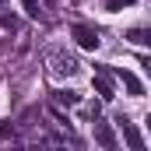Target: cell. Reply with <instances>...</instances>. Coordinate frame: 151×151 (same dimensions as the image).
Wrapping results in <instances>:
<instances>
[{
  "label": "cell",
  "instance_id": "6da1fadb",
  "mask_svg": "<svg viewBox=\"0 0 151 151\" xmlns=\"http://www.w3.org/2000/svg\"><path fill=\"white\" fill-rule=\"evenodd\" d=\"M70 35H74V42L81 46V49H99V32L91 28V25H84V21H77V25H70Z\"/></svg>",
  "mask_w": 151,
  "mask_h": 151
},
{
  "label": "cell",
  "instance_id": "7a4b0ae2",
  "mask_svg": "<svg viewBox=\"0 0 151 151\" xmlns=\"http://www.w3.org/2000/svg\"><path fill=\"white\" fill-rule=\"evenodd\" d=\"M91 84H95V91H99V95H102L106 102H109V99H116L113 77H109V70H106V67H99V70H95V81H91Z\"/></svg>",
  "mask_w": 151,
  "mask_h": 151
},
{
  "label": "cell",
  "instance_id": "3957f363",
  "mask_svg": "<svg viewBox=\"0 0 151 151\" xmlns=\"http://www.w3.org/2000/svg\"><path fill=\"white\" fill-rule=\"evenodd\" d=\"M116 123H119V130H123V137H127V144H130V151H144V137L137 134V127H134L130 119H123V116H119Z\"/></svg>",
  "mask_w": 151,
  "mask_h": 151
},
{
  "label": "cell",
  "instance_id": "277c9868",
  "mask_svg": "<svg viewBox=\"0 0 151 151\" xmlns=\"http://www.w3.org/2000/svg\"><path fill=\"white\" fill-rule=\"evenodd\" d=\"M116 77L123 81V88H127L134 99H141V95H144V84H141V77H137V74H130V70H123V67H119V70H116Z\"/></svg>",
  "mask_w": 151,
  "mask_h": 151
},
{
  "label": "cell",
  "instance_id": "5b68a950",
  "mask_svg": "<svg viewBox=\"0 0 151 151\" xmlns=\"http://www.w3.org/2000/svg\"><path fill=\"white\" fill-rule=\"evenodd\" d=\"M95 144H102V148H116V134H113V127L109 123H95Z\"/></svg>",
  "mask_w": 151,
  "mask_h": 151
},
{
  "label": "cell",
  "instance_id": "8992f818",
  "mask_svg": "<svg viewBox=\"0 0 151 151\" xmlns=\"http://www.w3.org/2000/svg\"><path fill=\"white\" fill-rule=\"evenodd\" d=\"M53 70H56V74H74L77 63L70 60V56H67V60H63V56H56V67H53Z\"/></svg>",
  "mask_w": 151,
  "mask_h": 151
},
{
  "label": "cell",
  "instance_id": "52a82bcc",
  "mask_svg": "<svg viewBox=\"0 0 151 151\" xmlns=\"http://www.w3.org/2000/svg\"><path fill=\"white\" fill-rule=\"evenodd\" d=\"M127 39H130L134 46H148V42H151V39H148V32H144V28H130V32H127Z\"/></svg>",
  "mask_w": 151,
  "mask_h": 151
},
{
  "label": "cell",
  "instance_id": "ba28073f",
  "mask_svg": "<svg viewBox=\"0 0 151 151\" xmlns=\"http://www.w3.org/2000/svg\"><path fill=\"white\" fill-rule=\"evenodd\" d=\"M21 7H25L28 18H42V4H39V0H21Z\"/></svg>",
  "mask_w": 151,
  "mask_h": 151
},
{
  "label": "cell",
  "instance_id": "9c48e42d",
  "mask_svg": "<svg viewBox=\"0 0 151 151\" xmlns=\"http://www.w3.org/2000/svg\"><path fill=\"white\" fill-rule=\"evenodd\" d=\"M56 102H63V106H77L81 99H77V91H56Z\"/></svg>",
  "mask_w": 151,
  "mask_h": 151
}]
</instances>
